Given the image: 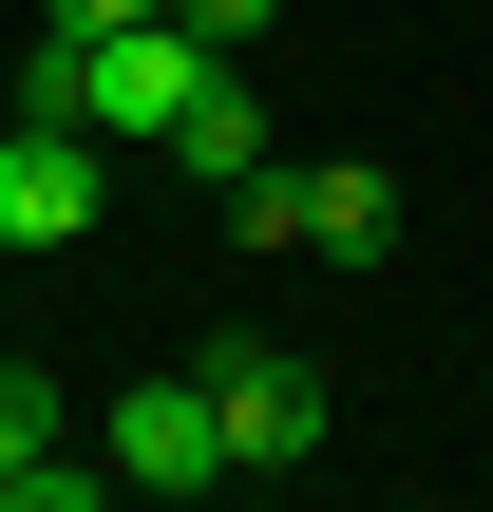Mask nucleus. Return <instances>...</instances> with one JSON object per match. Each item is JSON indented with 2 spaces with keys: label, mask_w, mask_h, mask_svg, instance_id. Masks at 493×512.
<instances>
[{
  "label": "nucleus",
  "mask_w": 493,
  "mask_h": 512,
  "mask_svg": "<svg viewBox=\"0 0 493 512\" xmlns=\"http://www.w3.org/2000/svg\"><path fill=\"white\" fill-rule=\"evenodd\" d=\"M38 437H57V380H38V361H0V475H19Z\"/></svg>",
  "instance_id": "6e6552de"
},
{
  "label": "nucleus",
  "mask_w": 493,
  "mask_h": 512,
  "mask_svg": "<svg viewBox=\"0 0 493 512\" xmlns=\"http://www.w3.org/2000/svg\"><path fill=\"white\" fill-rule=\"evenodd\" d=\"M190 380H209V437H228V475H304V456L342 437L323 361H285V342H247V323H209V342H190Z\"/></svg>",
  "instance_id": "f257e3e1"
},
{
  "label": "nucleus",
  "mask_w": 493,
  "mask_h": 512,
  "mask_svg": "<svg viewBox=\"0 0 493 512\" xmlns=\"http://www.w3.org/2000/svg\"><path fill=\"white\" fill-rule=\"evenodd\" d=\"M57 247H95V133L0 114V266H57Z\"/></svg>",
  "instance_id": "f03ea898"
},
{
  "label": "nucleus",
  "mask_w": 493,
  "mask_h": 512,
  "mask_svg": "<svg viewBox=\"0 0 493 512\" xmlns=\"http://www.w3.org/2000/svg\"><path fill=\"white\" fill-rule=\"evenodd\" d=\"M304 247L323 266H399V171L380 152H304Z\"/></svg>",
  "instance_id": "39448f33"
},
{
  "label": "nucleus",
  "mask_w": 493,
  "mask_h": 512,
  "mask_svg": "<svg viewBox=\"0 0 493 512\" xmlns=\"http://www.w3.org/2000/svg\"><path fill=\"white\" fill-rule=\"evenodd\" d=\"M95 456H114V494H228V437H209V380H190V361L133 380V399L95 418Z\"/></svg>",
  "instance_id": "20e7f679"
},
{
  "label": "nucleus",
  "mask_w": 493,
  "mask_h": 512,
  "mask_svg": "<svg viewBox=\"0 0 493 512\" xmlns=\"http://www.w3.org/2000/svg\"><path fill=\"white\" fill-rule=\"evenodd\" d=\"M171 19H190L209 57H266V19H285V0H171Z\"/></svg>",
  "instance_id": "1a4fd4ad"
},
{
  "label": "nucleus",
  "mask_w": 493,
  "mask_h": 512,
  "mask_svg": "<svg viewBox=\"0 0 493 512\" xmlns=\"http://www.w3.org/2000/svg\"><path fill=\"white\" fill-rule=\"evenodd\" d=\"M19 114H57V133H95V38H19Z\"/></svg>",
  "instance_id": "0eeeda50"
},
{
  "label": "nucleus",
  "mask_w": 493,
  "mask_h": 512,
  "mask_svg": "<svg viewBox=\"0 0 493 512\" xmlns=\"http://www.w3.org/2000/svg\"><path fill=\"white\" fill-rule=\"evenodd\" d=\"M114 19H171V0H38V38H114Z\"/></svg>",
  "instance_id": "9d476101"
},
{
  "label": "nucleus",
  "mask_w": 493,
  "mask_h": 512,
  "mask_svg": "<svg viewBox=\"0 0 493 512\" xmlns=\"http://www.w3.org/2000/svg\"><path fill=\"white\" fill-rule=\"evenodd\" d=\"M171 171H190V190H228V171H266V95H247V57H228V76H209V95L171 114Z\"/></svg>",
  "instance_id": "423d86ee"
},
{
  "label": "nucleus",
  "mask_w": 493,
  "mask_h": 512,
  "mask_svg": "<svg viewBox=\"0 0 493 512\" xmlns=\"http://www.w3.org/2000/svg\"><path fill=\"white\" fill-rule=\"evenodd\" d=\"M209 76H228V57H209L190 19H114V38H95V152H114V133H133V152H171V114H190Z\"/></svg>",
  "instance_id": "7ed1b4c3"
}]
</instances>
